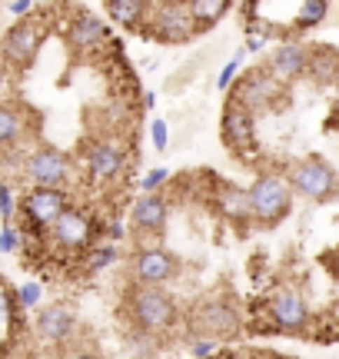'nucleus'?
Instances as JSON below:
<instances>
[{"label": "nucleus", "instance_id": "1", "mask_svg": "<svg viewBox=\"0 0 339 359\" xmlns=\"http://www.w3.org/2000/svg\"><path fill=\"white\" fill-rule=\"evenodd\" d=\"M123 313H127L133 330L144 336H163L180 323L177 299L163 286H140V283H133L127 290V296H123Z\"/></svg>", "mask_w": 339, "mask_h": 359}, {"label": "nucleus", "instance_id": "2", "mask_svg": "<svg viewBox=\"0 0 339 359\" xmlns=\"http://www.w3.org/2000/svg\"><path fill=\"white\" fill-rule=\"evenodd\" d=\"M286 183L293 193L306 196L310 203H329L339 193V173L323 156H303L286 170Z\"/></svg>", "mask_w": 339, "mask_h": 359}, {"label": "nucleus", "instance_id": "3", "mask_svg": "<svg viewBox=\"0 0 339 359\" xmlns=\"http://www.w3.org/2000/svg\"><path fill=\"white\" fill-rule=\"evenodd\" d=\"M247 193L249 206H253V223H260V226H276L293 203V190H289L286 177H279V173H260L249 183Z\"/></svg>", "mask_w": 339, "mask_h": 359}, {"label": "nucleus", "instance_id": "4", "mask_svg": "<svg viewBox=\"0 0 339 359\" xmlns=\"http://www.w3.org/2000/svg\"><path fill=\"white\" fill-rule=\"evenodd\" d=\"M190 330L207 339H226L240 330V313L226 296H207L190 313Z\"/></svg>", "mask_w": 339, "mask_h": 359}, {"label": "nucleus", "instance_id": "5", "mask_svg": "<svg viewBox=\"0 0 339 359\" xmlns=\"http://www.w3.org/2000/svg\"><path fill=\"white\" fill-rule=\"evenodd\" d=\"M146 24L160 43H186L196 37V24L186 4H150Z\"/></svg>", "mask_w": 339, "mask_h": 359}, {"label": "nucleus", "instance_id": "6", "mask_svg": "<svg viewBox=\"0 0 339 359\" xmlns=\"http://www.w3.org/2000/svg\"><path fill=\"white\" fill-rule=\"evenodd\" d=\"M130 273L133 283L140 286H163L173 276H180V259L163 246H140L130 257Z\"/></svg>", "mask_w": 339, "mask_h": 359}, {"label": "nucleus", "instance_id": "7", "mask_svg": "<svg viewBox=\"0 0 339 359\" xmlns=\"http://www.w3.org/2000/svg\"><path fill=\"white\" fill-rule=\"evenodd\" d=\"M27 177L34 180V187H40V190H64L74 177V163L60 150L40 147L27 156Z\"/></svg>", "mask_w": 339, "mask_h": 359}, {"label": "nucleus", "instance_id": "8", "mask_svg": "<svg viewBox=\"0 0 339 359\" xmlns=\"http://www.w3.org/2000/svg\"><path fill=\"white\" fill-rule=\"evenodd\" d=\"M40 43H43V27H40L37 20H20V24H13L11 30L4 34V40H0V57L11 67L24 70V67L34 64Z\"/></svg>", "mask_w": 339, "mask_h": 359}, {"label": "nucleus", "instance_id": "9", "mask_svg": "<svg viewBox=\"0 0 339 359\" xmlns=\"http://www.w3.org/2000/svg\"><path fill=\"white\" fill-rule=\"evenodd\" d=\"M279 93H283V83H276L266 70H249L247 77H240L233 83V97L230 100H236L249 114H263V110H270L279 100Z\"/></svg>", "mask_w": 339, "mask_h": 359}, {"label": "nucleus", "instance_id": "10", "mask_svg": "<svg viewBox=\"0 0 339 359\" xmlns=\"http://www.w3.org/2000/svg\"><path fill=\"white\" fill-rule=\"evenodd\" d=\"M220 130H223V143H226L233 154L243 156V160L256 150V127H253V114L243 110L236 100H226V107H223Z\"/></svg>", "mask_w": 339, "mask_h": 359}, {"label": "nucleus", "instance_id": "11", "mask_svg": "<svg viewBox=\"0 0 339 359\" xmlns=\"http://www.w3.org/2000/svg\"><path fill=\"white\" fill-rule=\"evenodd\" d=\"M50 240L60 246V250H67V253H80V250L90 246V240H93L90 217H87L83 210H77V206H67L64 213H60V219L50 226Z\"/></svg>", "mask_w": 339, "mask_h": 359}, {"label": "nucleus", "instance_id": "12", "mask_svg": "<svg viewBox=\"0 0 339 359\" xmlns=\"http://www.w3.org/2000/svg\"><path fill=\"white\" fill-rule=\"evenodd\" d=\"M123 163H127V154L123 147L113 140H93L87 150H83V167L90 173L93 183H110L123 173Z\"/></svg>", "mask_w": 339, "mask_h": 359}, {"label": "nucleus", "instance_id": "13", "mask_svg": "<svg viewBox=\"0 0 339 359\" xmlns=\"http://www.w3.org/2000/svg\"><path fill=\"white\" fill-rule=\"evenodd\" d=\"M64 210H67L64 190H40V187H34L24 196V217L34 230H50Z\"/></svg>", "mask_w": 339, "mask_h": 359}, {"label": "nucleus", "instance_id": "14", "mask_svg": "<svg viewBox=\"0 0 339 359\" xmlns=\"http://www.w3.org/2000/svg\"><path fill=\"white\" fill-rule=\"evenodd\" d=\"M270 320L283 333H303L310 326V306L296 290H279L270 299Z\"/></svg>", "mask_w": 339, "mask_h": 359}, {"label": "nucleus", "instance_id": "15", "mask_svg": "<svg viewBox=\"0 0 339 359\" xmlns=\"http://www.w3.org/2000/svg\"><path fill=\"white\" fill-rule=\"evenodd\" d=\"M306 67H310V47H303L296 40H283V43L270 53L266 74H270L276 83H289V80H296L300 74H306Z\"/></svg>", "mask_w": 339, "mask_h": 359}, {"label": "nucleus", "instance_id": "16", "mask_svg": "<svg viewBox=\"0 0 339 359\" xmlns=\"http://www.w3.org/2000/svg\"><path fill=\"white\" fill-rule=\"evenodd\" d=\"M167 219H170V203L160 196V193H144L130 210L133 230H140V233L160 236V233L167 230Z\"/></svg>", "mask_w": 339, "mask_h": 359}, {"label": "nucleus", "instance_id": "17", "mask_svg": "<svg viewBox=\"0 0 339 359\" xmlns=\"http://www.w3.org/2000/svg\"><path fill=\"white\" fill-rule=\"evenodd\" d=\"M106 37H110V27H106L97 13H87V11L77 13V17L70 20V27H67V43L80 53L97 50Z\"/></svg>", "mask_w": 339, "mask_h": 359}, {"label": "nucleus", "instance_id": "18", "mask_svg": "<svg viewBox=\"0 0 339 359\" xmlns=\"http://www.w3.org/2000/svg\"><path fill=\"white\" fill-rule=\"evenodd\" d=\"M74 330H77V313H74L70 306L53 303V306L40 309V316H37L40 339H47V343H53V346H60V343H67V339L74 336Z\"/></svg>", "mask_w": 339, "mask_h": 359}, {"label": "nucleus", "instance_id": "19", "mask_svg": "<svg viewBox=\"0 0 339 359\" xmlns=\"http://www.w3.org/2000/svg\"><path fill=\"white\" fill-rule=\"evenodd\" d=\"M216 210L223 219H230L233 226H247L253 223V206H249V193L233 187V183H223L216 190Z\"/></svg>", "mask_w": 339, "mask_h": 359}, {"label": "nucleus", "instance_id": "20", "mask_svg": "<svg viewBox=\"0 0 339 359\" xmlns=\"http://www.w3.org/2000/svg\"><path fill=\"white\" fill-rule=\"evenodd\" d=\"M104 11H106V17L120 27H140V24H146L150 4H146V0H106Z\"/></svg>", "mask_w": 339, "mask_h": 359}, {"label": "nucleus", "instance_id": "21", "mask_svg": "<svg viewBox=\"0 0 339 359\" xmlns=\"http://www.w3.org/2000/svg\"><path fill=\"white\" fill-rule=\"evenodd\" d=\"M24 130H27L24 114H20L13 103L0 100V150H11V147H17V143L24 140Z\"/></svg>", "mask_w": 339, "mask_h": 359}, {"label": "nucleus", "instance_id": "22", "mask_svg": "<svg viewBox=\"0 0 339 359\" xmlns=\"http://www.w3.org/2000/svg\"><path fill=\"white\" fill-rule=\"evenodd\" d=\"M186 7H190V17H193V24H196V34L213 24H220L223 17L230 13L226 0H186Z\"/></svg>", "mask_w": 339, "mask_h": 359}, {"label": "nucleus", "instance_id": "23", "mask_svg": "<svg viewBox=\"0 0 339 359\" xmlns=\"http://www.w3.org/2000/svg\"><path fill=\"white\" fill-rule=\"evenodd\" d=\"M310 77H316L319 83H329V80L339 77V53L323 47V50H313L310 53Z\"/></svg>", "mask_w": 339, "mask_h": 359}, {"label": "nucleus", "instance_id": "24", "mask_svg": "<svg viewBox=\"0 0 339 359\" xmlns=\"http://www.w3.org/2000/svg\"><path fill=\"white\" fill-rule=\"evenodd\" d=\"M326 13H329L326 0H306V4H300V11H296V30L319 27L323 20H326Z\"/></svg>", "mask_w": 339, "mask_h": 359}, {"label": "nucleus", "instance_id": "25", "mask_svg": "<svg viewBox=\"0 0 339 359\" xmlns=\"http://www.w3.org/2000/svg\"><path fill=\"white\" fill-rule=\"evenodd\" d=\"M117 257H120V250H117V243H104V246H97L90 253V273H100V269H106V266H113L117 263Z\"/></svg>", "mask_w": 339, "mask_h": 359}, {"label": "nucleus", "instance_id": "26", "mask_svg": "<svg viewBox=\"0 0 339 359\" xmlns=\"http://www.w3.org/2000/svg\"><path fill=\"white\" fill-rule=\"evenodd\" d=\"M243 57H247V50H236L233 60H226L220 70V77H216V90H230L236 83V74H240V64H243Z\"/></svg>", "mask_w": 339, "mask_h": 359}, {"label": "nucleus", "instance_id": "27", "mask_svg": "<svg viewBox=\"0 0 339 359\" xmlns=\"http://www.w3.org/2000/svg\"><path fill=\"white\" fill-rule=\"evenodd\" d=\"M220 353V339H207V336H196L190 343V356L193 359H209Z\"/></svg>", "mask_w": 339, "mask_h": 359}, {"label": "nucleus", "instance_id": "28", "mask_svg": "<svg viewBox=\"0 0 339 359\" xmlns=\"http://www.w3.org/2000/svg\"><path fill=\"white\" fill-rule=\"evenodd\" d=\"M150 140H153V150H160V154H163V150H167L170 147V127H167V120H153V123H150Z\"/></svg>", "mask_w": 339, "mask_h": 359}, {"label": "nucleus", "instance_id": "29", "mask_svg": "<svg viewBox=\"0 0 339 359\" xmlns=\"http://www.w3.org/2000/svg\"><path fill=\"white\" fill-rule=\"evenodd\" d=\"M170 180V170L157 167V170H150L144 180H140V187H144V193H160V187Z\"/></svg>", "mask_w": 339, "mask_h": 359}, {"label": "nucleus", "instance_id": "30", "mask_svg": "<svg viewBox=\"0 0 339 359\" xmlns=\"http://www.w3.org/2000/svg\"><path fill=\"white\" fill-rule=\"evenodd\" d=\"M17 303H20L24 309L37 306L40 303V286L37 283H24V286H20V293H17Z\"/></svg>", "mask_w": 339, "mask_h": 359}, {"label": "nucleus", "instance_id": "31", "mask_svg": "<svg viewBox=\"0 0 339 359\" xmlns=\"http://www.w3.org/2000/svg\"><path fill=\"white\" fill-rule=\"evenodd\" d=\"M17 213V206H13V193L7 183H0V217H4V223H11V217Z\"/></svg>", "mask_w": 339, "mask_h": 359}, {"label": "nucleus", "instance_id": "32", "mask_svg": "<svg viewBox=\"0 0 339 359\" xmlns=\"http://www.w3.org/2000/svg\"><path fill=\"white\" fill-rule=\"evenodd\" d=\"M17 246H20V233L13 226H4L0 230V253H17Z\"/></svg>", "mask_w": 339, "mask_h": 359}, {"label": "nucleus", "instance_id": "33", "mask_svg": "<svg viewBox=\"0 0 339 359\" xmlns=\"http://www.w3.org/2000/svg\"><path fill=\"white\" fill-rule=\"evenodd\" d=\"M7 11H11L13 17H27V13H34V4H30V0H13V4H7Z\"/></svg>", "mask_w": 339, "mask_h": 359}, {"label": "nucleus", "instance_id": "34", "mask_svg": "<svg viewBox=\"0 0 339 359\" xmlns=\"http://www.w3.org/2000/svg\"><path fill=\"white\" fill-rule=\"evenodd\" d=\"M263 47H266V37H263V34H260V37H256V34H249V37H247V47H243V50H247V53H260Z\"/></svg>", "mask_w": 339, "mask_h": 359}, {"label": "nucleus", "instance_id": "35", "mask_svg": "<svg viewBox=\"0 0 339 359\" xmlns=\"http://www.w3.org/2000/svg\"><path fill=\"white\" fill-rule=\"evenodd\" d=\"M64 359H104V356H97L93 349H74V353H67Z\"/></svg>", "mask_w": 339, "mask_h": 359}, {"label": "nucleus", "instance_id": "36", "mask_svg": "<svg viewBox=\"0 0 339 359\" xmlns=\"http://www.w3.org/2000/svg\"><path fill=\"white\" fill-rule=\"evenodd\" d=\"M106 233H110V240L117 243V240H123V233H127V230H123V223H120V219H113V223H110V230H106Z\"/></svg>", "mask_w": 339, "mask_h": 359}, {"label": "nucleus", "instance_id": "37", "mask_svg": "<svg viewBox=\"0 0 339 359\" xmlns=\"http://www.w3.org/2000/svg\"><path fill=\"white\" fill-rule=\"evenodd\" d=\"M144 107L146 110H153V107H157V93H153V90H146L144 93Z\"/></svg>", "mask_w": 339, "mask_h": 359}, {"label": "nucleus", "instance_id": "38", "mask_svg": "<svg viewBox=\"0 0 339 359\" xmlns=\"http://www.w3.org/2000/svg\"><path fill=\"white\" fill-rule=\"evenodd\" d=\"M4 309H7V296L0 293V313H4Z\"/></svg>", "mask_w": 339, "mask_h": 359}, {"label": "nucleus", "instance_id": "39", "mask_svg": "<svg viewBox=\"0 0 339 359\" xmlns=\"http://www.w3.org/2000/svg\"><path fill=\"white\" fill-rule=\"evenodd\" d=\"M336 116H339V97H336Z\"/></svg>", "mask_w": 339, "mask_h": 359}]
</instances>
